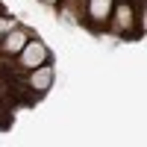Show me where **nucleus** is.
<instances>
[{
	"mask_svg": "<svg viewBox=\"0 0 147 147\" xmlns=\"http://www.w3.org/2000/svg\"><path fill=\"white\" fill-rule=\"evenodd\" d=\"M109 12V0H91V15L94 18H103Z\"/></svg>",
	"mask_w": 147,
	"mask_h": 147,
	"instance_id": "nucleus-3",
	"label": "nucleus"
},
{
	"mask_svg": "<svg viewBox=\"0 0 147 147\" xmlns=\"http://www.w3.org/2000/svg\"><path fill=\"white\" fill-rule=\"evenodd\" d=\"M41 59H44V47L41 44H30L24 50V65H38Z\"/></svg>",
	"mask_w": 147,
	"mask_h": 147,
	"instance_id": "nucleus-1",
	"label": "nucleus"
},
{
	"mask_svg": "<svg viewBox=\"0 0 147 147\" xmlns=\"http://www.w3.org/2000/svg\"><path fill=\"white\" fill-rule=\"evenodd\" d=\"M50 77H53L50 71H38L32 77V85H35V88H47V85H50Z\"/></svg>",
	"mask_w": 147,
	"mask_h": 147,
	"instance_id": "nucleus-2",
	"label": "nucleus"
},
{
	"mask_svg": "<svg viewBox=\"0 0 147 147\" xmlns=\"http://www.w3.org/2000/svg\"><path fill=\"white\" fill-rule=\"evenodd\" d=\"M3 30H6V24H0V32H3Z\"/></svg>",
	"mask_w": 147,
	"mask_h": 147,
	"instance_id": "nucleus-5",
	"label": "nucleus"
},
{
	"mask_svg": "<svg viewBox=\"0 0 147 147\" xmlns=\"http://www.w3.org/2000/svg\"><path fill=\"white\" fill-rule=\"evenodd\" d=\"M6 47H9V50H21V47H24V32H15V35L6 41Z\"/></svg>",
	"mask_w": 147,
	"mask_h": 147,
	"instance_id": "nucleus-4",
	"label": "nucleus"
}]
</instances>
